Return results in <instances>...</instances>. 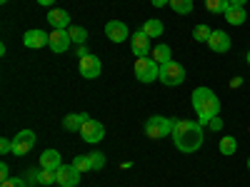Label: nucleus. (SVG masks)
<instances>
[{
	"instance_id": "obj_1",
	"label": "nucleus",
	"mask_w": 250,
	"mask_h": 187,
	"mask_svg": "<svg viewBox=\"0 0 250 187\" xmlns=\"http://www.w3.org/2000/svg\"><path fill=\"white\" fill-rule=\"evenodd\" d=\"M173 142H175V148L185 155H193L195 150H200V145L205 140L203 135V125L195 122V120H175L173 125Z\"/></svg>"
},
{
	"instance_id": "obj_2",
	"label": "nucleus",
	"mask_w": 250,
	"mask_h": 187,
	"mask_svg": "<svg viewBox=\"0 0 250 187\" xmlns=\"http://www.w3.org/2000/svg\"><path fill=\"white\" fill-rule=\"evenodd\" d=\"M190 102H193V110L198 112L200 125H208L213 117L220 115V100L210 88H195L190 95Z\"/></svg>"
},
{
	"instance_id": "obj_3",
	"label": "nucleus",
	"mask_w": 250,
	"mask_h": 187,
	"mask_svg": "<svg viewBox=\"0 0 250 187\" xmlns=\"http://www.w3.org/2000/svg\"><path fill=\"white\" fill-rule=\"evenodd\" d=\"M173 125H175V120H170V117L153 115V117H148V122H145V135H148L150 140H163V137L173 135Z\"/></svg>"
},
{
	"instance_id": "obj_4",
	"label": "nucleus",
	"mask_w": 250,
	"mask_h": 187,
	"mask_svg": "<svg viewBox=\"0 0 250 187\" xmlns=\"http://www.w3.org/2000/svg\"><path fill=\"white\" fill-rule=\"evenodd\" d=\"M185 68L180 65V62L170 60V62H165V65H160V82L163 85H168V88H175V85H183L185 82Z\"/></svg>"
},
{
	"instance_id": "obj_5",
	"label": "nucleus",
	"mask_w": 250,
	"mask_h": 187,
	"mask_svg": "<svg viewBox=\"0 0 250 187\" xmlns=\"http://www.w3.org/2000/svg\"><path fill=\"white\" fill-rule=\"evenodd\" d=\"M135 77L140 82H155L160 77V65L150 57V55H145V57H135Z\"/></svg>"
},
{
	"instance_id": "obj_6",
	"label": "nucleus",
	"mask_w": 250,
	"mask_h": 187,
	"mask_svg": "<svg viewBox=\"0 0 250 187\" xmlns=\"http://www.w3.org/2000/svg\"><path fill=\"white\" fill-rule=\"evenodd\" d=\"M35 140H38V135H35L33 130H20V132L13 137V155H15V157L28 155V152L35 148Z\"/></svg>"
},
{
	"instance_id": "obj_7",
	"label": "nucleus",
	"mask_w": 250,
	"mask_h": 187,
	"mask_svg": "<svg viewBox=\"0 0 250 187\" xmlns=\"http://www.w3.org/2000/svg\"><path fill=\"white\" fill-rule=\"evenodd\" d=\"M83 140H85L88 145H95V142H100L103 137H105V128H103V122H98V120H88L85 125L80 128V132H78Z\"/></svg>"
},
{
	"instance_id": "obj_8",
	"label": "nucleus",
	"mask_w": 250,
	"mask_h": 187,
	"mask_svg": "<svg viewBox=\"0 0 250 187\" xmlns=\"http://www.w3.org/2000/svg\"><path fill=\"white\" fill-rule=\"evenodd\" d=\"M78 70H80V75L85 77V80H95V77H100V73H103V65H100V60H98V55H85V57H80V65H78Z\"/></svg>"
},
{
	"instance_id": "obj_9",
	"label": "nucleus",
	"mask_w": 250,
	"mask_h": 187,
	"mask_svg": "<svg viewBox=\"0 0 250 187\" xmlns=\"http://www.w3.org/2000/svg\"><path fill=\"white\" fill-rule=\"evenodd\" d=\"M105 35H108V40H113V43H125V40H130V30L123 20H110V23L105 25Z\"/></svg>"
},
{
	"instance_id": "obj_10",
	"label": "nucleus",
	"mask_w": 250,
	"mask_h": 187,
	"mask_svg": "<svg viewBox=\"0 0 250 187\" xmlns=\"http://www.w3.org/2000/svg\"><path fill=\"white\" fill-rule=\"evenodd\" d=\"M80 170H75V165H60L58 168V185L60 187H75L80 182Z\"/></svg>"
},
{
	"instance_id": "obj_11",
	"label": "nucleus",
	"mask_w": 250,
	"mask_h": 187,
	"mask_svg": "<svg viewBox=\"0 0 250 187\" xmlns=\"http://www.w3.org/2000/svg\"><path fill=\"white\" fill-rule=\"evenodd\" d=\"M70 43H73V37H70L68 30H53L50 33V40H48V48L53 53H65L70 48Z\"/></svg>"
},
{
	"instance_id": "obj_12",
	"label": "nucleus",
	"mask_w": 250,
	"mask_h": 187,
	"mask_svg": "<svg viewBox=\"0 0 250 187\" xmlns=\"http://www.w3.org/2000/svg\"><path fill=\"white\" fill-rule=\"evenodd\" d=\"M45 18H48V23H50L53 30H68L70 28V15H68V10H62V8L48 10Z\"/></svg>"
},
{
	"instance_id": "obj_13",
	"label": "nucleus",
	"mask_w": 250,
	"mask_h": 187,
	"mask_svg": "<svg viewBox=\"0 0 250 187\" xmlns=\"http://www.w3.org/2000/svg\"><path fill=\"white\" fill-rule=\"evenodd\" d=\"M48 40H50V33H43V30H38V28H33V30H28V33L23 35V43H25V48H30V50L45 48Z\"/></svg>"
},
{
	"instance_id": "obj_14",
	"label": "nucleus",
	"mask_w": 250,
	"mask_h": 187,
	"mask_svg": "<svg viewBox=\"0 0 250 187\" xmlns=\"http://www.w3.org/2000/svg\"><path fill=\"white\" fill-rule=\"evenodd\" d=\"M130 50H133V55H138V57L150 55V37L145 35L143 30H138L135 35H130Z\"/></svg>"
},
{
	"instance_id": "obj_15",
	"label": "nucleus",
	"mask_w": 250,
	"mask_h": 187,
	"mask_svg": "<svg viewBox=\"0 0 250 187\" xmlns=\"http://www.w3.org/2000/svg\"><path fill=\"white\" fill-rule=\"evenodd\" d=\"M208 48H210L213 53H228L230 50V35H228L225 30H213L210 40H208Z\"/></svg>"
},
{
	"instance_id": "obj_16",
	"label": "nucleus",
	"mask_w": 250,
	"mask_h": 187,
	"mask_svg": "<svg viewBox=\"0 0 250 187\" xmlns=\"http://www.w3.org/2000/svg\"><path fill=\"white\" fill-rule=\"evenodd\" d=\"M88 120H90L88 112H73V115H65V120H62V128H65L68 132H80V128H83Z\"/></svg>"
},
{
	"instance_id": "obj_17",
	"label": "nucleus",
	"mask_w": 250,
	"mask_h": 187,
	"mask_svg": "<svg viewBox=\"0 0 250 187\" xmlns=\"http://www.w3.org/2000/svg\"><path fill=\"white\" fill-rule=\"evenodd\" d=\"M60 165H62V160H60V152H58V150H45L43 155H40V168L58 170Z\"/></svg>"
},
{
	"instance_id": "obj_18",
	"label": "nucleus",
	"mask_w": 250,
	"mask_h": 187,
	"mask_svg": "<svg viewBox=\"0 0 250 187\" xmlns=\"http://www.w3.org/2000/svg\"><path fill=\"white\" fill-rule=\"evenodd\" d=\"M225 20L230 25H243L245 20H248V13H245V8H238V5H230L225 10Z\"/></svg>"
},
{
	"instance_id": "obj_19",
	"label": "nucleus",
	"mask_w": 250,
	"mask_h": 187,
	"mask_svg": "<svg viewBox=\"0 0 250 187\" xmlns=\"http://www.w3.org/2000/svg\"><path fill=\"white\" fill-rule=\"evenodd\" d=\"M163 30H165V25L160 23L158 18H150V20H145V23H143V33L148 35L150 40H153V37H160Z\"/></svg>"
},
{
	"instance_id": "obj_20",
	"label": "nucleus",
	"mask_w": 250,
	"mask_h": 187,
	"mask_svg": "<svg viewBox=\"0 0 250 187\" xmlns=\"http://www.w3.org/2000/svg\"><path fill=\"white\" fill-rule=\"evenodd\" d=\"M150 57L158 62V65H165V62H170V60H173V57H170V48L165 45V43L155 45V50H150Z\"/></svg>"
},
{
	"instance_id": "obj_21",
	"label": "nucleus",
	"mask_w": 250,
	"mask_h": 187,
	"mask_svg": "<svg viewBox=\"0 0 250 187\" xmlns=\"http://www.w3.org/2000/svg\"><path fill=\"white\" fill-rule=\"evenodd\" d=\"M238 152V140L233 135H225L220 140V155H235Z\"/></svg>"
},
{
	"instance_id": "obj_22",
	"label": "nucleus",
	"mask_w": 250,
	"mask_h": 187,
	"mask_svg": "<svg viewBox=\"0 0 250 187\" xmlns=\"http://www.w3.org/2000/svg\"><path fill=\"white\" fill-rule=\"evenodd\" d=\"M205 8L215 15H225V10L230 8V0H205Z\"/></svg>"
},
{
	"instance_id": "obj_23",
	"label": "nucleus",
	"mask_w": 250,
	"mask_h": 187,
	"mask_svg": "<svg viewBox=\"0 0 250 187\" xmlns=\"http://www.w3.org/2000/svg\"><path fill=\"white\" fill-rule=\"evenodd\" d=\"M170 8L175 15H190L193 13V0H170Z\"/></svg>"
},
{
	"instance_id": "obj_24",
	"label": "nucleus",
	"mask_w": 250,
	"mask_h": 187,
	"mask_svg": "<svg viewBox=\"0 0 250 187\" xmlns=\"http://www.w3.org/2000/svg\"><path fill=\"white\" fill-rule=\"evenodd\" d=\"M55 182H58V170H45V168L38 170V185H55Z\"/></svg>"
},
{
	"instance_id": "obj_25",
	"label": "nucleus",
	"mask_w": 250,
	"mask_h": 187,
	"mask_svg": "<svg viewBox=\"0 0 250 187\" xmlns=\"http://www.w3.org/2000/svg\"><path fill=\"white\" fill-rule=\"evenodd\" d=\"M68 33L73 37V43H78V45H83L88 40V30L83 28V25H73V28H68Z\"/></svg>"
},
{
	"instance_id": "obj_26",
	"label": "nucleus",
	"mask_w": 250,
	"mask_h": 187,
	"mask_svg": "<svg viewBox=\"0 0 250 187\" xmlns=\"http://www.w3.org/2000/svg\"><path fill=\"white\" fill-rule=\"evenodd\" d=\"M210 35H213V30L208 28V25H195V28H193L195 43H208V40H210Z\"/></svg>"
},
{
	"instance_id": "obj_27",
	"label": "nucleus",
	"mask_w": 250,
	"mask_h": 187,
	"mask_svg": "<svg viewBox=\"0 0 250 187\" xmlns=\"http://www.w3.org/2000/svg\"><path fill=\"white\" fill-rule=\"evenodd\" d=\"M73 165H75V170H80V172H90V170H93V165H90V155H75Z\"/></svg>"
},
{
	"instance_id": "obj_28",
	"label": "nucleus",
	"mask_w": 250,
	"mask_h": 187,
	"mask_svg": "<svg viewBox=\"0 0 250 187\" xmlns=\"http://www.w3.org/2000/svg\"><path fill=\"white\" fill-rule=\"evenodd\" d=\"M90 165H93V170H103L105 168V155L103 152H90Z\"/></svg>"
},
{
	"instance_id": "obj_29",
	"label": "nucleus",
	"mask_w": 250,
	"mask_h": 187,
	"mask_svg": "<svg viewBox=\"0 0 250 187\" xmlns=\"http://www.w3.org/2000/svg\"><path fill=\"white\" fill-rule=\"evenodd\" d=\"M0 187H28V182L20 180V177H8V180H3V185H0Z\"/></svg>"
},
{
	"instance_id": "obj_30",
	"label": "nucleus",
	"mask_w": 250,
	"mask_h": 187,
	"mask_svg": "<svg viewBox=\"0 0 250 187\" xmlns=\"http://www.w3.org/2000/svg\"><path fill=\"white\" fill-rule=\"evenodd\" d=\"M0 152H3V155L13 152V140H8V137H3V140H0Z\"/></svg>"
},
{
	"instance_id": "obj_31",
	"label": "nucleus",
	"mask_w": 250,
	"mask_h": 187,
	"mask_svg": "<svg viewBox=\"0 0 250 187\" xmlns=\"http://www.w3.org/2000/svg\"><path fill=\"white\" fill-rule=\"evenodd\" d=\"M8 177H10V168L3 162V165H0V180H8Z\"/></svg>"
},
{
	"instance_id": "obj_32",
	"label": "nucleus",
	"mask_w": 250,
	"mask_h": 187,
	"mask_svg": "<svg viewBox=\"0 0 250 187\" xmlns=\"http://www.w3.org/2000/svg\"><path fill=\"white\" fill-rule=\"evenodd\" d=\"M208 125H210L213 130H223V120H220V117H213V120L208 122Z\"/></svg>"
},
{
	"instance_id": "obj_33",
	"label": "nucleus",
	"mask_w": 250,
	"mask_h": 187,
	"mask_svg": "<svg viewBox=\"0 0 250 187\" xmlns=\"http://www.w3.org/2000/svg\"><path fill=\"white\" fill-rule=\"evenodd\" d=\"M150 3H153L155 8H165V5H170V0H150Z\"/></svg>"
},
{
	"instance_id": "obj_34",
	"label": "nucleus",
	"mask_w": 250,
	"mask_h": 187,
	"mask_svg": "<svg viewBox=\"0 0 250 187\" xmlns=\"http://www.w3.org/2000/svg\"><path fill=\"white\" fill-rule=\"evenodd\" d=\"M35 3H38V5H43V8H50L55 0H35Z\"/></svg>"
},
{
	"instance_id": "obj_35",
	"label": "nucleus",
	"mask_w": 250,
	"mask_h": 187,
	"mask_svg": "<svg viewBox=\"0 0 250 187\" xmlns=\"http://www.w3.org/2000/svg\"><path fill=\"white\" fill-rule=\"evenodd\" d=\"M248 0H230V5H238V8H245Z\"/></svg>"
},
{
	"instance_id": "obj_36",
	"label": "nucleus",
	"mask_w": 250,
	"mask_h": 187,
	"mask_svg": "<svg viewBox=\"0 0 250 187\" xmlns=\"http://www.w3.org/2000/svg\"><path fill=\"white\" fill-rule=\"evenodd\" d=\"M245 60H248V65H250V50H248V55H245Z\"/></svg>"
},
{
	"instance_id": "obj_37",
	"label": "nucleus",
	"mask_w": 250,
	"mask_h": 187,
	"mask_svg": "<svg viewBox=\"0 0 250 187\" xmlns=\"http://www.w3.org/2000/svg\"><path fill=\"white\" fill-rule=\"evenodd\" d=\"M248 170H250V157H248Z\"/></svg>"
},
{
	"instance_id": "obj_38",
	"label": "nucleus",
	"mask_w": 250,
	"mask_h": 187,
	"mask_svg": "<svg viewBox=\"0 0 250 187\" xmlns=\"http://www.w3.org/2000/svg\"><path fill=\"white\" fill-rule=\"evenodd\" d=\"M0 3H8V0H0Z\"/></svg>"
}]
</instances>
